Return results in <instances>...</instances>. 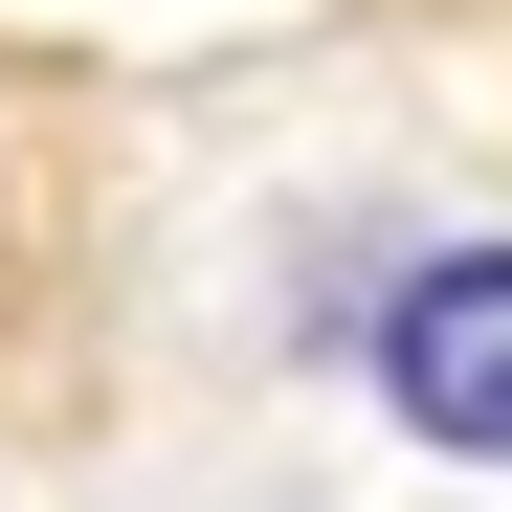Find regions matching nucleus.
<instances>
[{"mask_svg": "<svg viewBox=\"0 0 512 512\" xmlns=\"http://www.w3.org/2000/svg\"><path fill=\"white\" fill-rule=\"evenodd\" d=\"M357 357H379V401L446 468H512V245H423V268L357 312Z\"/></svg>", "mask_w": 512, "mask_h": 512, "instance_id": "f257e3e1", "label": "nucleus"}]
</instances>
